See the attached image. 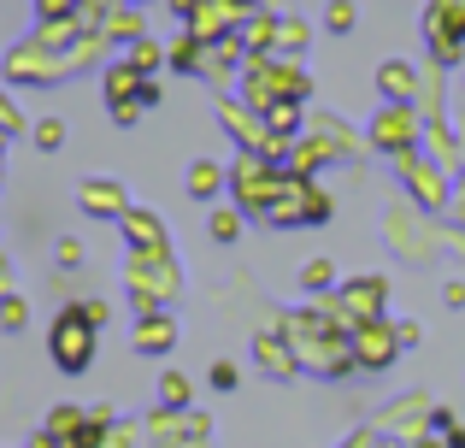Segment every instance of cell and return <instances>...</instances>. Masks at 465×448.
<instances>
[{"mask_svg":"<svg viewBox=\"0 0 465 448\" xmlns=\"http://www.w3.org/2000/svg\"><path fill=\"white\" fill-rule=\"evenodd\" d=\"M101 319L94 307H83V313H65V319L54 324V348H59V366L65 372H83L89 366V324Z\"/></svg>","mask_w":465,"mask_h":448,"instance_id":"obj_1","label":"cell"},{"mask_svg":"<svg viewBox=\"0 0 465 448\" xmlns=\"http://www.w3.org/2000/svg\"><path fill=\"white\" fill-rule=\"evenodd\" d=\"M83 207L101 219V207H118V189L113 184H89V189H83Z\"/></svg>","mask_w":465,"mask_h":448,"instance_id":"obj_2","label":"cell"},{"mask_svg":"<svg viewBox=\"0 0 465 448\" xmlns=\"http://www.w3.org/2000/svg\"><path fill=\"white\" fill-rule=\"evenodd\" d=\"M324 24H330V30H353V0H330Z\"/></svg>","mask_w":465,"mask_h":448,"instance_id":"obj_3","label":"cell"},{"mask_svg":"<svg viewBox=\"0 0 465 448\" xmlns=\"http://www.w3.org/2000/svg\"><path fill=\"white\" fill-rule=\"evenodd\" d=\"M148 343H153V348H165V343H171V324H165V319H153V324L142 319V348H148Z\"/></svg>","mask_w":465,"mask_h":448,"instance_id":"obj_4","label":"cell"},{"mask_svg":"<svg viewBox=\"0 0 465 448\" xmlns=\"http://www.w3.org/2000/svg\"><path fill=\"white\" fill-rule=\"evenodd\" d=\"M213 236L230 242V236H236V219H230V213H218V219H213Z\"/></svg>","mask_w":465,"mask_h":448,"instance_id":"obj_5","label":"cell"},{"mask_svg":"<svg viewBox=\"0 0 465 448\" xmlns=\"http://www.w3.org/2000/svg\"><path fill=\"white\" fill-rule=\"evenodd\" d=\"M59 136H65L59 124H42V130H35V142H42V148H59Z\"/></svg>","mask_w":465,"mask_h":448,"instance_id":"obj_6","label":"cell"}]
</instances>
